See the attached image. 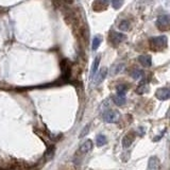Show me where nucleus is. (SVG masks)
I'll use <instances>...</instances> for the list:
<instances>
[{
  "label": "nucleus",
  "instance_id": "nucleus-1",
  "mask_svg": "<svg viewBox=\"0 0 170 170\" xmlns=\"http://www.w3.org/2000/svg\"><path fill=\"white\" fill-rule=\"evenodd\" d=\"M102 118H103L105 122H109V123L117 122V120L119 119V113L115 110H109L103 113Z\"/></svg>",
  "mask_w": 170,
  "mask_h": 170
},
{
  "label": "nucleus",
  "instance_id": "nucleus-2",
  "mask_svg": "<svg viewBox=\"0 0 170 170\" xmlns=\"http://www.w3.org/2000/svg\"><path fill=\"white\" fill-rule=\"evenodd\" d=\"M168 43V39H167L166 35H160V36L152 37L150 39V44L155 46V48H164L167 46Z\"/></svg>",
  "mask_w": 170,
  "mask_h": 170
},
{
  "label": "nucleus",
  "instance_id": "nucleus-3",
  "mask_svg": "<svg viewBox=\"0 0 170 170\" xmlns=\"http://www.w3.org/2000/svg\"><path fill=\"white\" fill-rule=\"evenodd\" d=\"M169 26H170V15L165 14V15L158 16L157 20H156V27H157L160 30L167 29Z\"/></svg>",
  "mask_w": 170,
  "mask_h": 170
},
{
  "label": "nucleus",
  "instance_id": "nucleus-4",
  "mask_svg": "<svg viewBox=\"0 0 170 170\" xmlns=\"http://www.w3.org/2000/svg\"><path fill=\"white\" fill-rule=\"evenodd\" d=\"M155 96L156 98L161 101L168 100V99H170V88H167V87L160 88V90H157V91L155 93Z\"/></svg>",
  "mask_w": 170,
  "mask_h": 170
},
{
  "label": "nucleus",
  "instance_id": "nucleus-5",
  "mask_svg": "<svg viewBox=\"0 0 170 170\" xmlns=\"http://www.w3.org/2000/svg\"><path fill=\"white\" fill-rule=\"evenodd\" d=\"M161 169V162L157 156H151L148 161L147 170H160Z\"/></svg>",
  "mask_w": 170,
  "mask_h": 170
},
{
  "label": "nucleus",
  "instance_id": "nucleus-6",
  "mask_svg": "<svg viewBox=\"0 0 170 170\" xmlns=\"http://www.w3.org/2000/svg\"><path fill=\"white\" fill-rule=\"evenodd\" d=\"M126 39V35L125 34H121V33H118V32H113L112 33V36H111V40L114 45L117 46L118 44H120L121 42Z\"/></svg>",
  "mask_w": 170,
  "mask_h": 170
},
{
  "label": "nucleus",
  "instance_id": "nucleus-7",
  "mask_svg": "<svg viewBox=\"0 0 170 170\" xmlns=\"http://www.w3.org/2000/svg\"><path fill=\"white\" fill-rule=\"evenodd\" d=\"M106 75H107V68H102L98 74H96V78H95V81H94V84H96V85L100 84L102 81L106 78Z\"/></svg>",
  "mask_w": 170,
  "mask_h": 170
},
{
  "label": "nucleus",
  "instance_id": "nucleus-8",
  "mask_svg": "<svg viewBox=\"0 0 170 170\" xmlns=\"http://www.w3.org/2000/svg\"><path fill=\"white\" fill-rule=\"evenodd\" d=\"M91 149H93V142H91L90 139L85 140V142H83L79 148L81 153H87V152H90Z\"/></svg>",
  "mask_w": 170,
  "mask_h": 170
},
{
  "label": "nucleus",
  "instance_id": "nucleus-9",
  "mask_svg": "<svg viewBox=\"0 0 170 170\" xmlns=\"http://www.w3.org/2000/svg\"><path fill=\"white\" fill-rule=\"evenodd\" d=\"M138 62L144 67H150L152 65V58L150 55H139Z\"/></svg>",
  "mask_w": 170,
  "mask_h": 170
},
{
  "label": "nucleus",
  "instance_id": "nucleus-10",
  "mask_svg": "<svg viewBox=\"0 0 170 170\" xmlns=\"http://www.w3.org/2000/svg\"><path fill=\"white\" fill-rule=\"evenodd\" d=\"M99 64H100V55H98V56H97V58L95 59L93 66H91V72H90V78H91V79H93V78L95 77L96 74H97V71H98Z\"/></svg>",
  "mask_w": 170,
  "mask_h": 170
},
{
  "label": "nucleus",
  "instance_id": "nucleus-11",
  "mask_svg": "<svg viewBox=\"0 0 170 170\" xmlns=\"http://www.w3.org/2000/svg\"><path fill=\"white\" fill-rule=\"evenodd\" d=\"M113 101H114V103L116 105H118V106H122V105L126 104V97H121V96L116 95L113 97Z\"/></svg>",
  "mask_w": 170,
  "mask_h": 170
},
{
  "label": "nucleus",
  "instance_id": "nucleus-12",
  "mask_svg": "<svg viewBox=\"0 0 170 170\" xmlns=\"http://www.w3.org/2000/svg\"><path fill=\"white\" fill-rule=\"evenodd\" d=\"M133 140H134V137L132 136V135H130V134H128V135H126L122 138V146L125 148H129L132 145Z\"/></svg>",
  "mask_w": 170,
  "mask_h": 170
},
{
  "label": "nucleus",
  "instance_id": "nucleus-13",
  "mask_svg": "<svg viewBox=\"0 0 170 170\" xmlns=\"http://www.w3.org/2000/svg\"><path fill=\"white\" fill-rule=\"evenodd\" d=\"M102 42V37L100 36V35H96L95 37H94L93 39V46H91V48H93L94 51H96L97 49L99 48V46H100Z\"/></svg>",
  "mask_w": 170,
  "mask_h": 170
},
{
  "label": "nucleus",
  "instance_id": "nucleus-14",
  "mask_svg": "<svg viewBox=\"0 0 170 170\" xmlns=\"http://www.w3.org/2000/svg\"><path fill=\"white\" fill-rule=\"evenodd\" d=\"M96 144L98 147H102L106 144V137H105L103 134H98L96 137Z\"/></svg>",
  "mask_w": 170,
  "mask_h": 170
},
{
  "label": "nucleus",
  "instance_id": "nucleus-15",
  "mask_svg": "<svg viewBox=\"0 0 170 170\" xmlns=\"http://www.w3.org/2000/svg\"><path fill=\"white\" fill-rule=\"evenodd\" d=\"M144 75V72L140 69H134L133 71L131 72V77L133 78L134 80H140Z\"/></svg>",
  "mask_w": 170,
  "mask_h": 170
},
{
  "label": "nucleus",
  "instance_id": "nucleus-16",
  "mask_svg": "<svg viewBox=\"0 0 170 170\" xmlns=\"http://www.w3.org/2000/svg\"><path fill=\"white\" fill-rule=\"evenodd\" d=\"M126 90H128V88H126V85H118L117 86V95L118 96L126 97Z\"/></svg>",
  "mask_w": 170,
  "mask_h": 170
},
{
  "label": "nucleus",
  "instance_id": "nucleus-17",
  "mask_svg": "<svg viewBox=\"0 0 170 170\" xmlns=\"http://www.w3.org/2000/svg\"><path fill=\"white\" fill-rule=\"evenodd\" d=\"M125 68V65L123 64H118V65H115L114 67L112 68V75H117Z\"/></svg>",
  "mask_w": 170,
  "mask_h": 170
},
{
  "label": "nucleus",
  "instance_id": "nucleus-18",
  "mask_svg": "<svg viewBox=\"0 0 170 170\" xmlns=\"http://www.w3.org/2000/svg\"><path fill=\"white\" fill-rule=\"evenodd\" d=\"M129 28H130V23H129L128 20H122L119 23V29L121 31H128Z\"/></svg>",
  "mask_w": 170,
  "mask_h": 170
},
{
  "label": "nucleus",
  "instance_id": "nucleus-19",
  "mask_svg": "<svg viewBox=\"0 0 170 170\" xmlns=\"http://www.w3.org/2000/svg\"><path fill=\"white\" fill-rule=\"evenodd\" d=\"M123 3V0H113L112 1V7L114 8L115 10H118L121 8V5Z\"/></svg>",
  "mask_w": 170,
  "mask_h": 170
},
{
  "label": "nucleus",
  "instance_id": "nucleus-20",
  "mask_svg": "<svg viewBox=\"0 0 170 170\" xmlns=\"http://www.w3.org/2000/svg\"><path fill=\"white\" fill-rule=\"evenodd\" d=\"M90 125L85 126L84 128H83V130L81 131V134L79 135V138H83V137H84V136L87 135L88 131H90Z\"/></svg>",
  "mask_w": 170,
  "mask_h": 170
},
{
  "label": "nucleus",
  "instance_id": "nucleus-21",
  "mask_svg": "<svg viewBox=\"0 0 170 170\" xmlns=\"http://www.w3.org/2000/svg\"><path fill=\"white\" fill-rule=\"evenodd\" d=\"M146 91H147V85H142V86H139V87L136 90V93L140 94V95H142V94H144V93H146Z\"/></svg>",
  "mask_w": 170,
  "mask_h": 170
},
{
  "label": "nucleus",
  "instance_id": "nucleus-22",
  "mask_svg": "<svg viewBox=\"0 0 170 170\" xmlns=\"http://www.w3.org/2000/svg\"><path fill=\"white\" fill-rule=\"evenodd\" d=\"M165 132H166V130H164L163 132H161L160 135L156 136V137H154V139H153V140H154V142H158V140H160V139L162 138V137H163L164 135H165Z\"/></svg>",
  "mask_w": 170,
  "mask_h": 170
},
{
  "label": "nucleus",
  "instance_id": "nucleus-23",
  "mask_svg": "<svg viewBox=\"0 0 170 170\" xmlns=\"http://www.w3.org/2000/svg\"><path fill=\"white\" fill-rule=\"evenodd\" d=\"M97 1H98L99 3H101V4H107L110 2V0H97Z\"/></svg>",
  "mask_w": 170,
  "mask_h": 170
}]
</instances>
